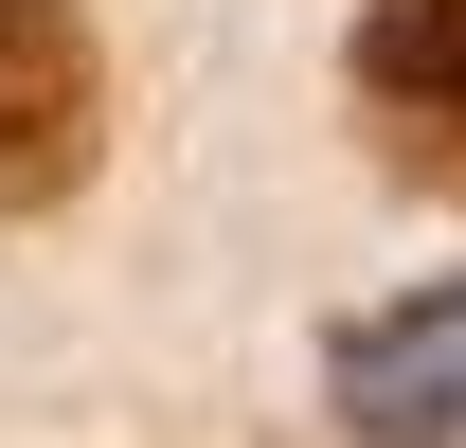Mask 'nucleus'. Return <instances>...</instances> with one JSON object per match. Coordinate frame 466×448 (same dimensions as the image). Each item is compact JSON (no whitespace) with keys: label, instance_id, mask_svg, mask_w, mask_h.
<instances>
[{"label":"nucleus","instance_id":"obj_1","mask_svg":"<svg viewBox=\"0 0 466 448\" xmlns=\"http://www.w3.org/2000/svg\"><path fill=\"white\" fill-rule=\"evenodd\" d=\"M108 162V36L90 0H0V216H55Z\"/></svg>","mask_w":466,"mask_h":448},{"label":"nucleus","instance_id":"obj_3","mask_svg":"<svg viewBox=\"0 0 466 448\" xmlns=\"http://www.w3.org/2000/svg\"><path fill=\"white\" fill-rule=\"evenodd\" d=\"M341 90H359V126H377L395 162L466 179V0H359Z\"/></svg>","mask_w":466,"mask_h":448},{"label":"nucleus","instance_id":"obj_2","mask_svg":"<svg viewBox=\"0 0 466 448\" xmlns=\"http://www.w3.org/2000/svg\"><path fill=\"white\" fill-rule=\"evenodd\" d=\"M323 394H341L359 448H466V287H395L323 341Z\"/></svg>","mask_w":466,"mask_h":448}]
</instances>
